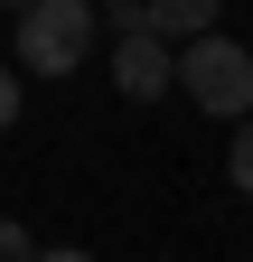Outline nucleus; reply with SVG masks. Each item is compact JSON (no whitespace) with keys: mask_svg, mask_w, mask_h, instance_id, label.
<instances>
[{"mask_svg":"<svg viewBox=\"0 0 253 262\" xmlns=\"http://www.w3.org/2000/svg\"><path fill=\"white\" fill-rule=\"evenodd\" d=\"M178 94L216 122H253V47H235V38L178 47Z\"/></svg>","mask_w":253,"mask_h":262,"instance_id":"1","label":"nucleus"},{"mask_svg":"<svg viewBox=\"0 0 253 262\" xmlns=\"http://www.w3.org/2000/svg\"><path fill=\"white\" fill-rule=\"evenodd\" d=\"M94 0H28L19 10V75H75L94 47Z\"/></svg>","mask_w":253,"mask_h":262,"instance_id":"2","label":"nucleus"},{"mask_svg":"<svg viewBox=\"0 0 253 262\" xmlns=\"http://www.w3.org/2000/svg\"><path fill=\"white\" fill-rule=\"evenodd\" d=\"M113 84L132 94V103H160V94L178 84V47H160L150 28H141V38H122V47H113Z\"/></svg>","mask_w":253,"mask_h":262,"instance_id":"3","label":"nucleus"},{"mask_svg":"<svg viewBox=\"0 0 253 262\" xmlns=\"http://www.w3.org/2000/svg\"><path fill=\"white\" fill-rule=\"evenodd\" d=\"M150 38L197 47V38H225V28H216V0H150Z\"/></svg>","mask_w":253,"mask_h":262,"instance_id":"4","label":"nucleus"},{"mask_svg":"<svg viewBox=\"0 0 253 262\" xmlns=\"http://www.w3.org/2000/svg\"><path fill=\"white\" fill-rule=\"evenodd\" d=\"M225 169H235V187H244V196H253V122H244V131H235V150H225Z\"/></svg>","mask_w":253,"mask_h":262,"instance_id":"5","label":"nucleus"},{"mask_svg":"<svg viewBox=\"0 0 253 262\" xmlns=\"http://www.w3.org/2000/svg\"><path fill=\"white\" fill-rule=\"evenodd\" d=\"M0 262H38V244H28V225H10V215H0Z\"/></svg>","mask_w":253,"mask_h":262,"instance_id":"6","label":"nucleus"},{"mask_svg":"<svg viewBox=\"0 0 253 262\" xmlns=\"http://www.w3.org/2000/svg\"><path fill=\"white\" fill-rule=\"evenodd\" d=\"M19 103H28V84L10 75V66H0V131H10V122H19Z\"/></svg>","mask_w":253,"mask_h":262,"instance_id":"7","label":"nucleus"},{"mask_svg":"<svg viewBox=\"0 0 253 262\" xmlns=\"http://www.w3.org/2000/svg\"><path fill=\"white\" fill-rule=\"evenodd\" d=\"M38 262H94V253H75V244H56V253H38Z\"/></svg>","mask_w":253,"mask_h":262,"instance_id":"8","label":"nucleus"}]
</instances>
